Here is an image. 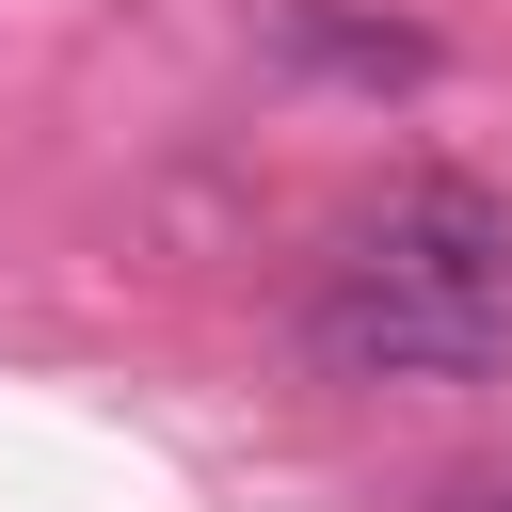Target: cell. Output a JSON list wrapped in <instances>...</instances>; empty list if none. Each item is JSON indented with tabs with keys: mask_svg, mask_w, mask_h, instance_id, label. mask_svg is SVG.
<instances>
[{
	"mask_svg": "<svg viewBox=\"0 0 512 512\" xmlns=\"http://www.w3.org/2000/svg\"><path fill=\"white\" fill-rule=\"evenodd\" d=\"M304 64H352V80H432V32H400V16H320V0H288L272 16Z\"/></svg>",
	"mask_w": 512,
	"mask_h": 512,
	"instance_id": "cell-2",
	"label": "cell"
},
{
	"mask_svg": "<svg viewBox=\"0 0 512 512\" xmlns=\"http://www.w3.org/2000/svg\"><path fill=\"white\" fill-rule=\"evenodd\" d=\"M512 352V192L400 176L304 288V368L336 384H480Z\"/></svg>",
	"mask_w": 512,
	"mask_h": 512,
	"instance_id": "cell-1",
	"label": "cell"
},
{
	"mask_svg": "<svg viewBox=\"0 0 512 512\" xmlns=\"http://www.w3.org/2000/svg\"><path fill=\"white\" fill-rule=\"evenodd\" d=\"M432 512H512V480H448V496H432Z\"/></svg>",
	"mask_w": 512,
	"mask_h": 512,
	"instance_id": "cell-3",
	"label": "cell"
}]
</instances>
